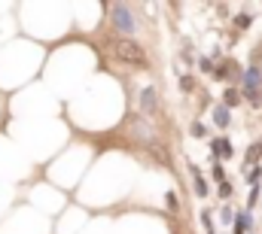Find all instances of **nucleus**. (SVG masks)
<instances>
[{"mask_svg": "<svg viewBox=\"0 0 262 234\" xmlns=\"http://www.w3.org/2000/svg\"><path fill=\"white\" fill-rule=\"evenodd\" d=\"M247 100H253L256 106L262 104V70L259 67H250L244 73V92H241Z\"/></svg>", "mask_w": 262, "mask_h": 234, "instance_id": "nucleus-1", "label": "nucleus"}, {"mask_svg": "<svg viewBox=\"0 0 262 234\" xmlns=\"http://www.w3.org/2000/svg\"><path fill=\"white\" fill-rule=\"evenodd\" d=\"M116 55L122 58V61H131L134 67H146L149 61H146V52L137 46V43H131V40H119L116 43Z\"/></svg>", "mask_w": 262, "mask_h": 234, "instance_id": "nucleus-2", "label": "nucleus"}, {"mask_svg": "<svg viewBox=\"0 0 262 234\" xmlns=\"http://www.w3.org/2000/svg\"><path fill=\"white\" fill-rule=\"evenodd\" d=\"M110 12H113L116 16V30H122V34H131L134 30V18H131V12L125 10V6H119V4H113V6H110Z\"/></svg>", "mask_w": 262, "mask_h": 234, "instance_id": "nucleus-3", "label": "nucleus"}, {"mask_svg": "<svg viewBox=\"0 0 262 234\" xmlns=\"http://www.w3.org/2000/svg\"><path fill=\"white\" fill-rule=\"evenodd\" d=\"M210 155H213V162H219V158H232L235 149H232V143H229L226 137H219V140L210 143Z\"/></svg>", "mask_w": 262, "mask_h": 234, "instance_id": "nucleus-4", "label": "nucleus"}, {"mask_svg": "<svg viewBox=\"0 0 262 234\" xmlns=\"http://www.w3.org/2000/svg\"><path fill=\"white\" fill-rule=\"evenodd\" d=\"M189 174H192V182H195V194H201V198H207V194H210V188H207V182L201 180V170H198L195 164H189Z\"/></svg>", "mask_w": 262, "mask_h": 234, "instance_id": "nucleus-5", "label": "nucleus"}, {"mask_svg": "<svg viewBox=\"0 0 262 234\" xmlns=\"http://www.w3.org/2000/svg\"><path fill=\"white\" fill-rule=\"evenodd\" d=\"M250 222H253L250 210H241V213L235 216V234H247V231H250Z\"/></svg>", "mask_w": 262, "mask_h": 234, "instance_id": "nucleus-6", "label": "nucleus"}, {"mask_svg": "<svg viewBox=\"0 0 262 234\" xmlns=\"http://www.w3.org/2000/svg\"><path fill=\"white\" fill-rule=\"evenodd\" d=\"M229 112H232V110H229L226 104H219V106L213 110V122H216L219 128H226V125H229Z\"/></svg>", "mask_w": 262, "mask_h": 234, "instance_id": "nucleus-7", "label": "nucleus"}, {"mask_svg": "<svg viewBox=\"0 0 262 234\" xmlns=\"http://www.w3.org/2000/svg\"><path fill=\"white\" fill-rule=\"evenodd\" d=\"M238 100H241V92H238V88H226V92H222V104H226L229 110H232Z\"/></svg>", "mask_w": 262, "mask_h": 234, "instance_id": "nucleus-8", "label": "nucleus"}, {"mask_svg": "<svg viewBox=\"0 0 262 234\" xmlns=\"http://www.w3.org/2000/svg\"><path fill=\"white\" fill-rule=\"evenodd\" d=\"M156 88H143V110L146 112H153V106H156Z\"/></svg>", "mask_w": 262, "mask_h": 234, "instance_id": "nucleus-9", "label": "nucleus"}, {"mask_svg": "<svg viewBox=\"0 0 262 234\" xmlns=\"http://www.w3.org/2000/svg\"><path fill=\"white\" fill-rule=\"evenodd\" d=\"M259 192H262V186H250V194H247V210H253V207L259 204Z\"/></svg>", "mask_w": 262, "mask_h": 234, "instance_id": "nucleus-10", "label": "nucleus"}, {"mask_svg": "<svg viewBox=\"0 0 262 234\" xmlns=\"http://www.w3.org/2000/svg\"><path fill=\"white\" fill-rule=\"evenodd\" d=\"M259 180H262V164H256L253 170H247V182L250 186H259Z\"/></svg>", "mask_w": 262, "mask_h": 234, "instance_id": "nucleus-11", "label": "nucleus"}, {"mask_svg": "<svg viewBox=\"0 0 262 234\" xmlns=\"http://www.w3.org/2000/svg\"><path fill=\"white\" fill-rule=\"evenodd\" d=\"M259 155H262V143H256V146H250V149H247V164H253V162H259Z\"/></svg>", "mask_w": 262, "mask_h": 234, "instance_id": "nucleus-12", "label": "nucleus"}, {"mask_svg": "<svg viewBox=\"0 0 262 234\" xmlns=\"http://www.w3.org/2000/svg\"><path fill=\"white\" fill-rule=\"evenodd\" d=\"M235 216H238V213H232V210H229V204H226V207L219 210V222H222V225H229V222H235Z\"/></svg>", "mask_w": 262, "mask_h": 234, "instance_id": "nucleus-13", "label": "nucleus"}, {"mask_svg": "<svg viewBox=\"0 0 262 234\" xmlns=\"http://www.w3.org/2000/svg\"><path fill=\"white\" fill-rule=\"evenodd\" d=\"M213 180L222 186V182H226V170H222V164L219 162H213Z\"/></svg>", "mask_w": 262, "mask_h": 234, "instance_id": "nucleus-14", "label": "nucleus"}, {"mask_svg": "<svg viewBox=\"0 0 262 234\" xmlns=\"http://www.w3.org/2000/svg\"><path fill=\"white\" fill-rule=\"evenodd\" d=\"M232 192H235L232 182H222V186H219V198H222V201H229V198H232Z\"/></svg>", "mask_w": 262, "mask_h": 234, "instance_id": "nucleus-15", "label": "nucleus"}, {"mask_svg": "<svg viewBox=\"0 0 262 234\" xmlns=\"http://www.w3.org/2000/svg\"><path fill=\"white\" fill-rule=\"evenodd\" d=\"M189 134H192V137H204V125H201V122H192Z\"/></svg>", "mask_w": 262, "mask_h": 234, "instance_id": "nucleus-16", "label": "nucleus"}, {"mask_svg": "<svg viewBox=\"0 0 262 234\" xmlns=\"http://www.w3.org/2000/svg\"><path fill=\"white\" fill-rule=\"evenodd\" d=\"M250 22H253L250 16H238V18H235V24H238V28H250Z\"/></svg>", "mask_w": 262, "mask_h": 234, "instance_id": "nucleus-17", "label": "nucleus"}]
</instances>
